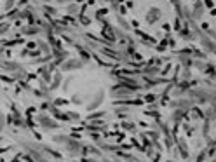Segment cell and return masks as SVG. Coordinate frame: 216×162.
<instances>
[{
	"instance_id": "cell-1",
	"label": "cell",
	"mask_w": 216,
	"mask_h": 162,
	"mask_svg": "<svg viewBox=\"0 0 216 162\" xmlns=\"http://www.w3.org/2000/svg\"><path fill=\"white\" fill-rule=\"evenodd\" d=\"M160 19V11L159 9H150L148 12H146V23H150V25H153V23H157Z\"/></svg>"
},
{
	"instance_id": "cell-2",
	"label": "cell",
	"mask_w": 216,
	"mask_h": 162,
	"mask_svg": "<svg viewBox=\"0 0 216 162\" xmlns=\"http://www.w3.org/2000/svg\"><path fill=\"white\" fill-rule=\"evenodd\" d=\"M82 66V63L80 61H77V59H73V61H68V63L63 66V70H73V68H80Z\"/></svg>"
},
{
	"instance_id": "cell-3",
	"label": "cell",
	"mask_w": 216,
	"mask_h": 162,
	"mask_svg": "<svg viewBox=\"0 0 216 162\" xmlns=\"http://www.w3.org/2000/svg\"><path fill=\"white\" fill-rule=\"evenodd\" d=\"M202 44H204V47H206V51H209V52H214V44L211 42L209 38H206V37H202Z\"/></svg>"
},
{
	"instance_id": "cell-4",
	"label": "cell",
	"mask_w": 216,
	"mask_h": 162,
	"mask_svg": "<svg viewBox=\"0 0 216 162\" xmlns=\"http://www.w3.org/2000/svg\"><path fill=\"white\" fill-rule=\"evenodd\" d=\"M202 12H204V7H202L201 2H197V4H195V9H194V18H201Z\"/></svg>"
},
{
	"instance_id": "cell-5",
	"label": "cell",
	"mask_w": 216,
	"mask_h": 162,
	"mask_svg": "<svg viewBox=\"0 0 216 162\" xmlns=\"http://www.w3.org/2000/svg\"><path fill=\"white\" fill-rule=\"evenodd\" d=\"M23 33L25 35H35V33H38V28L37 26H26V28L23 30Z\"/></svg>"
},
{
	"instance_id": "cell-6",
	"label": "cell",
	"mask_w": 216,
	"mask_h": 162,
	"mask_svg": "<svg viewBox=\"0 0 216 162\" xmlns=\"http://www.w3.org/2000/svg\"><path fill=\"white\" fill-rule=\"evenodd\" d=\"M180 35L183 37V38H187V40H190V38H194V35H192V33H190V31H188L187 28H183V30H181V31H180Z\"/></svg>"
},
{
	"instance_id": "cell-7",
	"label": "cell",
	"mask_w": 216,
	"mask_h": 162,
	"mask_svg": "<svg viewBox=\"0 0 216 162\" xmlns=\"http://www.w3.org/2000/svg\"><path fill=\"white\" fill-rule=\"evenodd\" d=\"M77 11H78V5H77V4H73V5H70V7H68V12H70V14H75Z\"/></svg>"
},
{
	"instance_id": "cell-8",
	"label": "cell",
	"mask_w": 216,
	"mask_h": 162,
	"mask_svg": "<svg viewBox=\"0 0 216 162\" xmlns=\"http://www.w3.org/2000/svg\"><path fill=\"white\" fill-rule=\"evenodd\" d=\"M12 5H14V0H7L5 5H4V9H5V11H9V9L12 7Z\"/></svg>"
},
{
	"instance_id": "cell-9",
	"label": "cell",
	"mask_w": 216,
	"mask_h": 162,
	"mask_svg": "<svg viewBox=\"0 0 216 162\" xmlns=\"http://www.w3.org/2000/svg\"><path fill=\"white\" fill-rule=\"evenodd\" d=\"M44 9H45L47 12H51V14H54V12H56V9H52V7H47V5H45V7H44Z\"/></svg>"
},
{
	"instance_id": "cell-10",
	"label": "cell",
	"mask_w": 216,
	"mask_h": 162,
	"mask_svg": "<svg viewBox=\"0 0 216 162\" xmlns=\"http://www.w3.org/2000/svg\"><path fill=\"white\" fill-rule=\"evenodd\" d=\"M206 5H208V7H213V0H206Z\"/></svg>"
},
{
	"instance_id": "cell-11",
	"label": "cell",
	"mask_w": 216,
	"mask_h": 162,
	"mask_svg": "<svg viewBox=\"0 0 216 162\" xmlns=\"http://www.w3.org/2000/svg\"><path fill=\"white\" fill-rule=\"evenodd\" d=\"M66 2H71V0H58V4H66Z\"/></svg>"
},
{
	"instance_id": "cell-12",
	"label": "cell",
	"mask_w": 216,
	"mask_h": 162,
	"mask_svg": "<svg viewBox=\"0 0 216 162\" xmlns=\"http://www.w3.org/2000/svg\"><path fill=\"white\" fill-rule=\"evenodd\" d=\"M45 2H51V0H45Z\"/></svg>"
}]
</instances>
